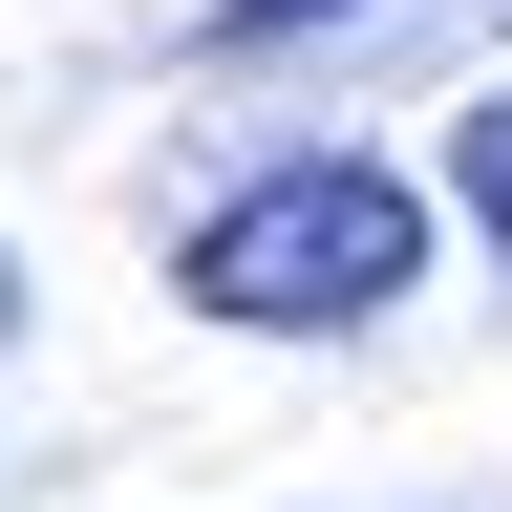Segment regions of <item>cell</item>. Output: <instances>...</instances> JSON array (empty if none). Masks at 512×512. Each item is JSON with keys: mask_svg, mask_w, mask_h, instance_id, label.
<instances>
[{"mask_svg": "<svg viewBox=\"0 0 512 512\" xmlns=\"http://www.w3.org/2000/svg\"><path fill=\"white\" fill-rule=\"evenodd\" d=\"M406 278H427V192L363 171V150H299V171H256V192H214V214L171 235V299L235 320V342H342V320H384Z\"/></svg>", "mask_w": 512, "mask_h": 512, "instance_id": "cell-1", "label": "cell"}, {"mask_svg": "<svg viewBox=\"0 0 512 512\" xmlns=\"http://www.w3.org/2000/svg\"><path fill=\"white\" fill-rule=\"evenodd\" d=\"M0 342H22V256H0Z\"/></svg>", "mask_w": 512, "mask_h": 512, "instance_id": "cell-4", "label": "cell"}, {"mask_svg": "<svg viewBox=\"0 0 512 512\" xmlns=\"http://www.w3.org/2000/svg\"><path fill=\"white\" fill-rule=\"evenodd\" d=\"M448 171H470V214H491V235H512V86H491V107H470V128H448Z\"/></svg>", "mask_w": 512, "mask_h": 512, "instance_id": "cell-2", "label": "cell"}, {"mask_svg": "<svg viewBox=\"0 0 512 512\" xmlns=\"http://www.w3.org/2000/svg\"><path fill=\"white\" fill-rule=\"evenodd\" d=\"M320 22H363V0H214V43L256 64V43H320Z\"/></svg>", "mask_w": 512, "mask_h": 512, "instance_id": "cell-3", "label": "cell"}]
</instances>
